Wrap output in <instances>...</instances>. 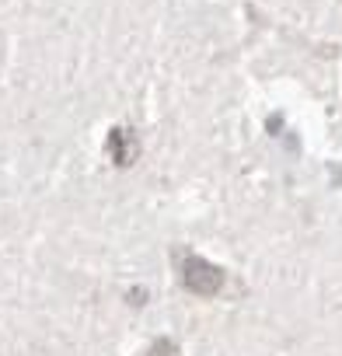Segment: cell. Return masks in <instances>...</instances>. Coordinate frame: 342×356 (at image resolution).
Masks as SVG:
<instances>
[{"mask_svg": "<svg viewBox=\"0 0 342 356\" xmlns=\"http://www.w3.org/2000/svg\"><path fill=\"white\" fill-rule=\"evenodd\" d=\"M108 147H112L115 164H129V161H133V154H136V140H133V133H129V129H112Z\"/></svg>", "mask_w": 342, "mask_h": 356, "instance_id": "2", "label": "cell"}, {"mask_svg": "<svg viewBox=\"0 0 342 356\" xmlns=\"http://www.w3.org/2000/svg\"><path fill=\"white\" fill-rule=\"evenodd\" d=\"M147 356H179V346H175V342H168V339H157L154 349H150Z\"/></svg>", "mask_w": 342, "mask_h": 356, "instance_id": "3", "label": "cell"}, {"mask_svg": "<svg viewBox=\"0 0 342 356\" xmlns=\"http://www.w3.org/2000/svg\"><path fill=\"white\" fill-rule=\"evenodd\" d=\"M182 283L193 293H200V297H213L224 286V273L213 262L200 259V255H186V262H182Z\"/></svg>", "mask_w": 342, "mask_h": 356, "instance_id": "1", "label": "cell"}]
</instances>
